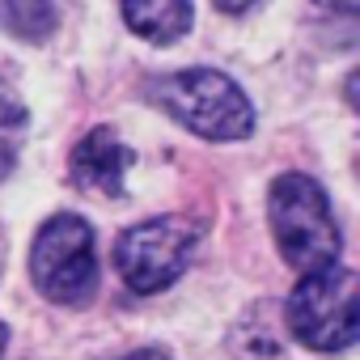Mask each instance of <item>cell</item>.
Masks as SVG:
<instances>
[{
  "instance_id": "cell-12",
  "label": "cell",
  "mask_w": 360,
  "mask_h": 360,
  "mask_svg": "<svg viewBox=\"0 0 360 360\" xmlns=\"http://www.w3.org/2000/svg\"><path fill=\"white\" fill-rule=\"evenodd\" d=\"M212 5H217L221 13H246V9L255 5V0H212Z\"/></svg>"
},
{
  "instance_id": "cell-2",
  "label": "cell",
  "mask_w": 360,
  "mask_h": 360,
  "mask_svg": "<svg viewBox=\"0 0 360 360\" xmlns=\"http://www.w3.org/2000/svg\"><path fill=\"white\" fill-rule=\"evenodd\" d=\"M153 102L178 119L187 131L229 144L246 140L255 131V106L242 94V85L217 68H187V72H169L153 85Z\"/></svg>"
},
{
  "instance_id": "cell-13",
  "label": "cell",
  "mask_w": 360,
  "mask_h": 360,
  "mask_svg": "<svg viewBox=\"0 0 360 360\" xmlns=\"http://www.w3.org/2000/svg\"><path fill=\"white\" fill-rule=\"evenodd\" d=\"M5 347H9V326L0 322V356H5Z\"/></svg>"
},
{
  "instance_id": "cell-9",
  "label": "cell",
  "mask_w": 360,
  "mask_h": 360,
  "mask_svg": "<svg viewBox=\"0 0 360 360\" xmlns=\"http://www.w3.org/2000/svg\"><path fill=\"white\" fill-rule=\"evenodd\" d=\"M26 123H30V115H26L22 98H18L5 81H0V178L13 169V161H18V153H22Z\"/></svg>"
},
{
  "instance_id": "cell-4",
  "label": "cell",
  "mask_w": 360,
  "mask_h": 360,
  "mask_svg": "<svg viewBox=\"0 0 360 360\" xmlns=\"http://www.w3.org/2000/svg\"><path fill=\"white\" fill-rule=\"evenodd\" d=\"M30 280L56 305H85L98 288L94 229L77 212H56L43 221L30 246Z\"/></svg>"
},
{
  "instance_id": "cell-7",
  "label": "cell",
  "mask_w": 360,
  "mask_h": 360,
  "mask_svg": "<svg viewBox=\"0 0 360 360\" xmlns=\"http://www.w3.org/2000/svg\"><path fill=\"white\" fill-rule=\"evenodd\" d=\"M119 5H123L127 30L144 43H157V47L178 43L191 30V18H195L191 0H119Z\"/></svg>"
},
{
  "instance_id": "cell-6",
  "label": "cell",
  "mask_w": 360,
  "mask_h": 360,
  "mask_svg": "<svg viewBox=\"0 0 360 360\" xmlns=\"http://www.w3.org/2000/svg\"><path fill=\"white\" fill-rule=\"evenodd\" d=\"M127 169H131V148L110 127H94L89 136H81L77 148H72V157H68L72 183L81 191H89V195H102V200L123 195Z\"/></svg>"
},
{
  "instance_id": "cell-5",
  "label": "cell",
  "mask_w": 360,
  "mask_h": 360,
  "mask_svg": "<svg viewBox=\"0 0 360 360\" xmlns=\"http://www.w3.org/2000/svg\"><path fill=\"white\" fill-rule=\"evenodd\" d=\"M195 246H200V229L187 217H153V221H140V225L123 229L119 242H115L119 280L131 292H140V297L161 292V288H169L178 276L191 267Z\"/></svg>"
},
{
  "instance_id": "cell-3",
  "label": "cell",
  "mask_w": 360,
  "mask_h": 360,
  "mask_svg": "<svg viewBox=\"0 0 360 360\" xmlns=\"http://www.w3.org/2000/svg\"><path fill=\"white\" fill-rule=\"evenodd\" d=\"M288 330L314 352H343L360 339V276L352 267L305 271L288 297Z\"/></svg>"
},
{
  "instance_id": "cell-10",
  "label": "cell",
  "mask_w": 360,
  "mask_h": 360,
  "mask_svg": "<svg viewBox=\"0 0 360 360\" xmlns=\"http://www.w3.org/2000/svg\"><path fill=\"white\" fill-rule=\"evenodd\" d=\"M314 5H322V9H330V13H356L360 0H314Z\"/></svg>"
},
{
  "instance_id": "cell-1",
  "label": "cell",
  "mask_w": 360,
  "mask_h": 360,
  "mask_svg": "<svg viewBox=\"0 0 360 360\" xmlns=\"http://www.w3.org/2000/svg\"><path fill=\"white\" fill-rule=\"evenodd\" d=\"M267 225L276 238V250L284 255L288 267L305 271H322L339 263V225L330 212V200L322 191V183H314L309 174H280L271 191H267Z\"/></svg>"
},
{
  "instance_id": "cell-11",
  "label": "cell",
  "mask_w": 360,
  "mask_h": 360,
  "mask_svg": "<svg viewBox=\"0 0 360 360\" xmlns=\"http://www.w3.org/2000/svg\"><path fill=\"white\" fill-rule=\"evenodd\" d=\"M123 360H169L161 347H136V352H127Z\"/></svg>"
},
{
  "instance_id": "cell-8",
  "label": "cell",
  "mask_w": 360,
  "mask_h": 360,
  "mask_svg": "<svg viewBox=\"0 0 360 360\" xmlns=\"http://www.w3.org/2000/svg\"><path fill=\"white\" fill-rule=\"evenodd\" d=\"M0 26L39 43L56 30V5L51 0H0Z\"/></svg>"
}]
</instances>
